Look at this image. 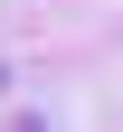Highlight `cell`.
Listing matches in <instances>:
<instances>
[{
	"instance_id": "cell-1",
	"label": "cell",
	"mask_w": 123,
	"mask_h": 132,
	"mask_svg": "<svg viewBox=\"0 0 123 132\" xmlns=\"http://www.w3.org/2000/svg\"><path fill=\"white\" fill-rule=\"evenodd\" d=\"M19 132H38V123H19Z\"/></svg>"
}]
</instances>
